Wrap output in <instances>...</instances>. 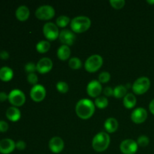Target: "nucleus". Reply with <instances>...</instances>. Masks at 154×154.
<instances>
[{"label":"nucleus","instance_id":"f257e3e1","mask_svg":"<svg viewBox=\"0 0 154 154\" xmlns=\"http://www.w3.org/2000/svg\"><path fill=\"white\" fill-rule=\"evenodd\" d=\"M96 105L94 102L88 99H82L78 101L75 106L77 116L82 120L90 119L94 114Z\"/></svg>","mask_w":154,"mask_h":154},{"label":"nucleus","instance_id":"f03ea898","mask_svg":"<svg viewBox=\"0 0 154 154\" xmlns=\"http://www.w3.org/2000/svg\"><path fill=\"white\" fill-rule=\"evenodd\" d=\"M110 143L111 139L109 135L105 132H100L96 134L93 138L92 146L95 151L101 153L105 151L108 148Z\"/></svg>","mask_w":154,"mask_h":154},{"label":"nucleus","instance_id":"7ed1b4c3","mask_svg":"<svg viewBox=\"0 0 154 154\" xmlns=\"http://www.w3.org/2000/svg\"><path fill=\"white\" fill-rule=\"evenodd\" d=\"M70 26L74 32H85L91 26V20L88 17L86 16L75 17L71 21Z\"/></svg>","mask_w":154,"mask_h":154},{"label":"nucleus","instance_id":"20e7f679","mask_svg":"<svg viewBox=\"0 0 154 154\" xmlns=\"http://www.w3.org/2000/svg\"><path fill=\"white\" fill-rule=\"evenodd\" d=\"M103 65V58L100 55L93 54L87 59L84 63L86 71L90 73H94L99 71Z\"/></svg>","mask_w":154,"mask_h":154},{"label":"nucleus","instance_id":"39448f33","mask_svg":"<svg viewBox=\"0 0 154 154\" xmlns=\"http://www.w3.org/2000/svg\"><path fill=\"white\" fill-rule=\"evenodd\" d=\"M150 87V81L147 77H141L135 80L132 86V91L136 95L144 94Z\"/></svg>","mask_w":154,"mask_h":154},{"label":"nucleus","instance_id":"423d86ee","mask_svg":"<svg viewBox=\"0 0 154 154\" xmlns=\"http://www.w3.org/2000/svg\"><path fill=\"white\" fill-rule=\"evenodd\" d=\"M35 14L40 20H49L55 16V10L51 5H45L38 8Z\"/></svg>","mask_w":154,"mask_h":154},{"label":"nucleus","instance_id":"0eeeda50","mask_svg":"<svg viewBox=\"0 0 154 154\" xmlns=\"http://www.w3.org/2000/svg\"><path fill=\"white\" fill-rule=\"evenodd\" d=\"M8 101L14 107H20L26 102V96L19 89H14L9 93Z\"/></svg>","mask_w":154,"mask_h":154},{"label":"nucleus","instance_id":"6e6552de","mask_svg":"<svg viewBox=\"0 0 154 154\" xmlns=\"http://www.w3.org/2000/svg\"><path fill=\"white\" fill-rule=\"evenodd\" d=\"M43 33L45 37L48 41H55L60 35L58 26L55 23L51 22H48L44 25Z\"/></svg>","mask_w":154,"mask_h":154},{"label":"nucleus","instance_id":"1a4fd4ad","mask_svg":"<svg viewBox=\"0 0 154 154\" xmlns=\"http://www.w3.org/2000/svg\"><path fill=\"white\" fill-rule=\"evenodd\" d=\"M46 96V90L45 87L41 84L33 86L30 90V97L34 102H40L45 99Z\"/></svg>","mask_w":154,"mask_h":154},{"label":"nucleus","instance_id":"9d476101","mask_svg":"<svg viewBox=\"0 0 154 154\" xmlns=\"http://www.w3.org/2000/svg\"><path fill=\"white\" fill-rule=\"evenodd\" d=\"M138 145L137 141L132 139H126L120 145V151L123 154H135L138 150Z\"/></svg>","mask_w":154,"mask_h":154},{"label":"nucleus","instance_id":"9b49d317","mask_svg":"<svg viewBox=\"0 0 154 154\" xmlns=\"http://www.w3.org/2000/svg\"><path fill=\"white\" fill-rule=\"evenodd\" d=\"M87 94L92 98H97L100 96L102 92V86L99 81L93 80L88 84L87 87Z\"/></svg>","mask_w":154,"mask_h":154},{"label":"nucleus","instance_id":"f8f14e48","mask_svg":"<svg viewBox=\"0 0 154 154\" xmlns=\"http://www.w3.org/2000/svg\"><path fill=\"white\" fill-rule=\"evenodd\" d=\"M53 69V62L48 57H43L36 64V70L38 73L45 75L51 72Z\"/></svg>","mask_w":154,"mask_h":154},{"label":"nucleus","instance_id":"ddd939ff","mask_svg":"<svg viewBox=\"0 0 154 154\" xmlns=\"http://www.w3.org/2000/svg\"><path fill=\"white\" fill-rule=\"evenodd\" d=\"M59 38L63 45H67L69 47L75 43L76 36L74 32L69 29H63L60 32Z\"/></svg>","mask_w":154,"mask_h":154},{"label":"nucleus","instance_id":"4468645a","mask_svg":"<svg viewBox=\"0 0 154 154\" xmlns=\"http://www.w3.org/2000/svg\"><path fill=\"white\" fill-rule=\"evenodd\" d=\"M147 118V111L144 108H135L131 114V120L136 124H141L146 121Z\"/></svg>","mask_w":154,"mask_h":154},{"label":"nucleus","instance_id":"2eb2a0df","mask_svg":"<svg viewBox=\"0 0 154 154\" xmlns=\"http://www.w3.org/2000/svg\"><path fill=\"white\" fill-rule=\"evenodd\" d=\"M49 149L52 153H60L64 149V141L60 137L55 136L51 138L49 141Z\"/></svg>","mask_w":154,"mask_h":154},{"label":"nucleus","instance_id":"dca6fc26","mask_svg":"<svg viewBox=\"0 0 154 154\" xmlns=\"http://www.w3.org/2000/svg\"><path fill=\"white\" fill-rule=\"evenodd\" d=\"M16 148V143L11 138H5L0 141V153L10 154Z\"/></svg>","mask_w":154,"mask_h":154},{"label":"nucleus","instance_id":"f3484780","mask_svg":"<svg viewBox=\"0 0 154 154\" xmlns=\"http://www.w3.org/2000/svg\"><path fill=\"white\" fill-rule=\"evenodd\" d=\"M30 15L29 9L26 5H20L17 8L15 12L17 19L20 21H26L29 19Z\"/></svg>","mask_w":154,"mask_h":154},{"label":"nucleus","instance_id":"a211bd4d","mask_svg":"<svg viewBox=\"0 0 154 154\" xmlns=\"http://www.w3.org/2000/svg\"><path fill=\"white\" fill-rule=\"evenodd\" d=\"M6 117L11 122H17L21 117V112L17 107H10L6 111Z\"/></svg>","mask_w":154,"mask_h":154},{"label":"nucleus","instance_id":"6ab92c4d","mask_svg":"<svg viewBox=\"0 0 154 154\" xmlns=\"http://www.w3.org/2000/svg\"><path fill=\"white\" fill-rule=\"evenodd\" d=\"M118 121L115 118H114V117H110V118L107 119L105 122V124H104L105 130L108 133H114V132H115L117 130V129H118Z\"/></svg>","mask_w":154,"mask_h":154},{"label":"nucleus","instance_id":"aec40b11","mask_svg":"<svg viewBox=\"0 0 154 154\" xmlns=\"http://www.w3.org/2000/svg\"><path fill=\"white\" fill-rule=\"evenodd\" d=\"M14 77V72L11 68L4 66L0 69V80L4 82L11 81Z\"/></svg>","mask_w":154,"mask_h":154},{"label":"nucleus","instance_id":"412c9836","mask_svg":"<svg viewBox=\"0 0 154 154\" xmlns=\"http://www.w3.org/2000/svg\"><path fill=\"white\" fill-rule=\"evenodd\" d=\"M57 57L62 61L69 60L71 55V49L67 45H62L57 50Z\"/></svg>","mask_w":154,"mask_h":154},{"label":"nucleus","instance_id":"4be33fe9","mask_svg":"<svg viewBox=\"0 0 154 154\" xmlns=\"http://www.w3.org/2000/svg\"><path fill=\"white\" fill-rule=\"evenodd\" d=\"M137 99L135 95L132 93H127L126 96L123 98V105L127 109H132L136 105Z\"/></svg>","mask_w":154,"mask_h":154},{"label":"nucleus","instance_id":"5701e85b","mask_svg":"<svg viewBox=\"0 0 154 154\" xmlns=\"http://www.w3.org/2000/svg\"><path fill=\"white\" fill-rule=\"evenodd\" d=\"M50 48H51V44L46 40L40 41L36 45V51L40 54H45L49 51Z\"/></svg>","mask_w":154,"mask_h":154},{"label":"nucleus","instance_id":"b1692460","mask_svg":"<svg viewBox=\"0 0 154 154\" xmlns=\"http://www.w3.org/2000/svg\"><path fill=\"white\" fill-rule=\"evenodd\" d=\"M127 94V88L123 85H118L114 89V96L116 99L124 98Z\"/></svg>","mask_w":154,"mask_h":154},{"label":"nucleus","instance_id":"393cba45","mask_svg":"<svg viewBox=\"0 0 154 154\" xmlns=\"http://www.w3.org/2000/svg\"><path fill=\"white\" fill-rule=\"evenodd\" d=\"M94 104L99 109H105L108 105V98H106L105 96H99V97L96 98Z\"/></svg>","mask_w":154,"mask_h":154},{"label":"nucleus","instance_id":"a878e982","mask_svg":"<svg viewBox=\"0 0 154 154\" xmlns=\"http://www.w3.org/2000/svg\"><path fill=\"white\" fill-rule=\"evenodd\" d=\"M71 23L70 18L69 17L66 16V15H61V16L58 17L56 20V25L60 28H65L67 26L68 24Z\"/></svg>","mask_w":154,"mask_h":154},{"label":"nucleus","instance_id":"bb28decb","mask_svg":"<svg viewBox=\"0 0 154 154\" xmlns=\"http://www.w3.org/2000/svg\"><path fill=\"white\" fill-rule=\"evenodd\" d=\"M69 66L71 69L74 70H77L82 67V62L78 57H72L69 60Z\"/></svg>","mask_w":154,"mask_h":154},{"label":"nucleus","instance_id":"cd10ccee","mask_svg":"<svg viewBox=\"0 0 154 154\" xmlns=\"http://www.w3.org/2000/svg\"><path fill=\"white\" fill-rule=\"evenodd\" d=\"M56 87H57V91L60 92V93H66L69 91V89L67 83L64 82V81H59V82H57Z\"/></svg>","mask_w":154,"mask_h":154},{"label":"nucleus","instance_id":"c85d7f7f","mask_svg":"<svg viewBox=\"0 0 154 154\" xmlns=\"http://www.w3.org/2000/svg\"><path fill=\"white\" fill-rule=\"evenodd\" d=\"M149 143H150V139L146 135H141V136L138 137V140H137V144L140 147H147Z\"/></svg>","mask_w":154,"mask_h":154},{"label":"nucleus","instance_id":"c756f323","mask_svg":"<svg viewBox=\"0 0 154 154\" xmlns=\"http://www.w3.org/2000/svg\"><path fill=\"white\" fill-rule=\"evenodd\" d=\"M110 4H111V7L118 10V9H121L124 7L126 2L124 0H111Z\"/></svg>","mask_w":154,"mask_h":154},{"label":"nucleus","instance_id":"7c9ffc66","mask_svg":"<svg viewBox=\"0 0 154 154\" xmlns=\"http://www.w3.org/2000/svg\"><path fill=\"white\" fill-rule=\"evenodd\" d=\"M111 80V75L108 72H102L99 75V81L101 84L108 83Z\"/></svg>","mask_w":154,"mask_h":154},{"label":"nucleus","instance_id":"2f4dec72","mask_svg":"<svg viewBox=\"0 0 154 154\" xmlns=\"http://www.w3.org/2000/svg\"><path fill=\"white\" fill-rule=\"evenodd\" d=\"M27 81H28L30 84H32V85L33 86L38 84V78L37 75H36L35 73L28 74V75H27Z\"/></svg>","mask_w":154,"mask_h":154},{"label":"nucleus","instance_id":"473e14b6","mask_svg":"<svg viewBox=\"0 0 154 154\" xmlns=\"http://www.w3.org/2000/svg\"><path fill=\"white\" fill-rule=\"evenodd\" d=\"M26 72H27L28 74L31 73H35V72L36 70V65L33 63H28L27 64H26L25 67H24Z\"/></svg>","mask_w":154,"mask_h":154},{"label":"nucleus","instance_id":"72a5a7b5","mask_svg":"<svg viewBox=\"0 0 154 154\" xmlns=\"http://www.w3.org/2000/svg\"><path fill=\"white\" fill-rule=\"evenodd\" d=\"M103 93L105 96V97H111L114 96V89H112L110 87H107L104 89Z\"/></svg>","mask_w":154,"mask_h":154},{"label":"nucleus","instance_id":"f704fd0d","mask_svg":"<svg viewBox=\"0 0 154 154\" xmlns=\"http://www.w3.org/2000/svg\"><path fill=\"white\" fill-rule=\"evenodd\" d=\"M8 129V124L5 121L0 120V132H5Z\"/></svg>","mask_w":154,"mask_h":154},{"label":"nucleus","instance_id":"c9c22d12","mask_svg":"<svg viewBox=\"0 0 154 154\" xmlns=\"http://www.w3.org/2000/svg\"><path fill=\"white\" fill-rule=\"evenodd\" d=\"M26 147V144L25 141H18L16 142V148L19 150H25Z\"/></svg>","mask_w":154,"mask_h":154},{"label":"nucleus","instance_id":"e433bc0d","mask_svg":"<svg viewBox=\"0 0 154 154\" xmlns=\"http://www.w3.org/2000/svg\"><path fill=\"white\" fill-rule=\"evenodd\" d=\"M9 58V54L8 52L5 51H3L0 52V59L3 60H6Z\"/></svg>","mask_w":154,"mask_h":154},{"label":"nucleus","instance_id":"4c0bfd02","mask_svg":"<svg viewBox=\"0 0 154 154\" xmlns=\"http://www.w3.org/2000/svg\"><path fill=\"white\" fill-rule=\"evenodd\" d=\"M8 99V95L6 94L5 92H0V102H3Z\"/></svg>","mask_w":154,"mask_h":154},{"label":"nucleus","instance_id":"58836bf2","mask_svg":"<svg viewBox=\"0 0 154 154\" xmlns=\"http://www.w3.org/2000/svg\"><path fill=\"white\" fill-rule=\"evenodd\" d=\"M149 109H150L151 114L154 115V99H153V100L150 102V105H149Z\"/></svg>","mask_w":154,"mask_h":154},{"label":"nucleus","instance_id":"ea45409f","mask_svg":"<svg viewBox=\"0 0 154 154\" xmlns=\"http://www.w3.org/2000/svg\"><path fill=\"white\" fill-rule=\"evenodd\" d=\"M147 3H149V4H150V5H153L154 4V1H147Z\"/></svg>","mask_w":154,"mask_h":154}]
</instances>
